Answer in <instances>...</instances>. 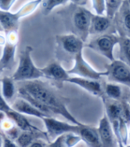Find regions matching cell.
<instances>
[{"label": "cell", "instance_id": "obj_34", "mask_svg": "<svg viewBox=\"0 0 130 147\" xmlns=\"http://www.w3.org/2000/svg\"><path fill=\"white\" fill-rule=\"evenodd\" d=\"M0 147H3V138L1 135H0Z\"/></svg>", "mask_w": 130, "mask_h": 147}, {"label": "cell", "instance_id": "obj_38", "mask_svg": "<svg viewBox=\"0 0 130 147\" xmlns=\"http://www.w3.org/2000/svg\"><path fill=\"white\" fill-rule=\"evenodd\" d=\"M0 69H4L3 67H2V65H1V62H0Z\"/></svg>", "mask_w": 130, "mask_h": 147}, {"label": "cell", "instance_id": "obj_39", "mask_svg": "<svg viewBox=\"0 0 130 147\" xmlns=\"http://www.w3.org/2000/svg\"><path fill=\"white\" fill-rule=\"evenodd\" d=\"M127 2H128V4H129V5H130V0H127Z\"/></svg>", "mask_w": 130, "mask_h": 147}, {"label": "cell", "instance_id": "obj_33", "mask_svg": "<svg viewBox=\"0 0 130 147\" xmlns=\"http://www.w3.org/2000/svg\"><path fill=\"white\" fill-rule=\"evenodd\" d=\"M71 1L75 4V5H85L87 0H71Z\"/></svg>", "mask_w": 130, "mask_h": 147}, {"label": "cell", "instance_id": "obj_25", "mask_svg": "<svg viewBox=\"0 0 130 147\" xmlns=\"http://www.w3.org/2000/svg\"><path fill=\"white\" fill-rule=\"evenodd\" d=\"M67 2V0H45L42 4V13L49 14L53 9H55L57 6L64 5Z\"/></svg>", "mask_w": 130, "mask_h": 147}, {"label": "cell", "instance_id": "obj_5", "mask_svg": "<svg viewBox=\"0 0 130 147\" xmlns=\"http://www.w3.org/2000/svg\"><path fill=\"white\" fill-rule=\"evenodd\" d=\"M120 36L114 34H104L99 36L88 45V47L98 52L99 54L103 55L110 61L114 60L113 51L116 45H119Z\"/></svg>", "mask_w": 130, "mask_h": 147}, {"label": "cell", "instance_id": "obj_32", "mask_svg": "<svg viewBox=\"0 0 130 147\" xmlns=\"http://www.w3.org/2000/svg\"><path fill=\"white\" fill-rule=\"evenodd\" d=\"M28 147H45V145L41 141H34Z\"/></svg>", "mask_w": 130, "mask_h": 147}, {"label": "cell", "instance_id": "obj_10", "mask_svg": "<svg viewBox=\"0 0 130 147\" xmlns=\"http://www.w3.org/2000/svg\"><path fill=\"white\" fill-rule=\"evenodd\" d=\"M41 71L43 77L58 82H66V81L70 77L67 71L57 61L50 63L45 67L42 68Z\"/></svg>", "mask_w": 130, "mask_h": 147}, {"label": "cell", "instance_id": "obj_27", "mask_svg": "<svg viewBox=\"0 0 130 147\" xmlns=\"http://www.w3.org/2000/svg\"><path fill=\"white\" fill-rule=\"evenodd\" d=\"M92 5L97 15H103L104 12H105L104 0H92Z\"/></svg>", "mask_w": 130, "mask_h": 147}, {"label": "cell", "instance_id": "obj_42", "mask_svg": "<svg viewBox=\"0 0 130 147\" xmlns=\"http://www.w3.org/2000/svg\"><path fill=\"white\" fill-rule=\"evenodd\" d=\"M129 105H130V103H129Z\"/></svg>", "mask_w": 130, "mask_h": 147}, {"label": "cell", "instance_id": "obj_7", "mask_svg": "<svg viewBox=\"0 0 130 147\" xmlns=\"http://www.w3.org/2000/svg\"><path fill=\"white\" fill-rule=\"evenodd\" d=\"M42 121L45 124L48 134L52 138H58L62 135H66L67 133H78L80 126L74 125L73 123L69 124L67 122H64L54 119L51 116L43 117Z\"/></svg>", "mask_w": 130, "mask_h": 147}, {"label": "cell", "instance_id": "obj_37", "mask_svg": "<svg viewBox=\"0 0 130 147\" xmlns=\"http://www.w3.org/2000/svg\"><path fill=\"white\" fill-rule=\"evenodd\" d=\"M1 31H4V30H3V28H2L1 25H0V32H1Z\"/></svg>", "mask_w": 130, "mask_h": 147}, {"label": "cell", "instance_id": "obj_40", "mask_svg": "<svg viewBox=\"0 0 130 147\" xmlns=\"http://www.w3.org/2000/svg\"><path fill=\"white\" fill-rule=\"evenodd\" d=\"M2 70H3V69H0V73H1V72H2Z\"/></svg>", "mask_w": 130, "mask_h": 147}, {"label": "cell", "instance_id": "obj_13", "mask_svg": "<svg viewBox=\"0 0 130 147\" xmlns=\"http://www.w3.org/2000/svg\"><path fill=\"white\" fill-rule=\"evenodd\" d=\"M12 107L15 112L20 113V114H26V115H30V116L34 117H38V118H43V117H48L45 114H43L41 113L39 110H37L35 107H33L32 105L25 100L24 98H20L13 101Z\"/></svg>", "mask_w": 130, "mask_h": 147}, {"label": "cell", "instance_id": "obj_29", "mask_svg": "<svg viewBox=\"0 0 130 147\" xmlns=\"http://www.w3.org/2000/svg\"><path fill=\"white\" fill-rule=\"evenodd\" d=\"M65 138H66V135H62L60 136H58V138L54 140V142H52L49 145V147H67L66 144Z\"/></svg>", "mask_w": 130, "mask_h": 147}, {"label": "cell", "instance_id": "obj_36", "mask_svg": "<svg viewBox=\"0 0 130 147\" xmlns=\"http://www.w3.org/2000/svg\"><path fill=\"white\" fill-rule=\"evenodd\" d=\"M120 147H123V144L121 142H120Z\"/></svg>", "mask_w": 130, "mask_h": 147}, {"label": "cell", "instance_id": "obj_17", "mask_svg": "<svg viewBox=\"0 0 130 147\" xmlns=\"http://www.w3.org/2000/svg\"><path fill=\"white\" fill-rule=\"evenodd\" d=\"M16 51V45L13 42L5 43L3 50V55L0 59V62L3 68H11L14 64V56Z\"/></svg>", "mask_w": 130, "mask_h": 147}, {"label": "cell", "instance_id": "obj_20", "mask_svg": "<svg viewBox=\"0 0 130 147\" xmlns=\"http://www.w3.org/2000/svg\"><path fill=\"white\" fill-rule=\"evenodd\" d=\"M5 114L10 119H12L16 123L18 127L20 129H22L23 131H36V130H37V129L33 127V126L29 123V121L23 116V114H20V113L15 112L13 109V111H11Z\"/></svg>", "mask_w": 130, "mask_h": 147}, {"label": "cell", "instance_id": "obj_28", "mask_svg": "<svg viewBox=\"0 0 130 147\" xmlns=\"http://www.w3.org/2000/svg\"><path fill=\"white\" fill-rule=\"evenodd\" d=\"M11 111H13V108L9 106V103L4 98L1 91H0V113H7Z\"/></svg>", "mask_w": 130, "mask_h": 147}, {"label": "cell", "instance_id": "obj_23", "mask_svg": "<svg viewBox=\"0 0 130 147\" xmlns=\"http://www.w3.org/2000/svg\"><path fill=\"white\" fill-rule=\"evenodd\" d=\"M106 17L112 19L120 10L123 0H104Z\"/></svg>", "mask_w": 130, "mask_h": 147}, {"label": "cell", "instance_id": "obj_31", "mask_svg": "<svg viewBox=\"0 0 130 147\" xmlns=\"http://www.w3.org/2000/svg\"><path fill=\"white\" fill-rule=\"evenodd\" d=\"M3 138V147H18V145L10 138H8L7 136H2Z\"/></svg>", "mask_w": 130, "mask_h": 147}, {"label": "cell", "instance_id": "obj_22", "mask_svg": "<svg viewBox=\"0 0 130 147\" xmlns=\"http://www.w3.org/2000/svg\"><path fill=\"white\" fill-rule=\"evenodd\" d=\"M119 45L121 47V60L130 67V37L125 36H120Z\"/></svg>", "mask_w": 130, "mask_h": 147}, {"label": "cell", "instance_id": "obj_11", "mask_svg": "<svg viewBox=\"0 0 130 147\" xmlns=\"http://www.w3.org/2000/svg\"><path fill=\"white\" fill-rule=\"evenodd\" d=\"M98 135L101 140L102 147H113L114 144V136L112 128V124L108 120L106 115L99 121V127L97 129Z\"/></svg>", "mask_w": 130, "mask_h": 147}, {"label": "cell", "instance_id": "obj_1", "mask_svg": "<svg viewBox=\"0 0 130 147\" xmlns=\"http://www.w3.org/2000/svg\"><path fill=\"white\" fill-rule=\"evenodd\" d=\"M18 93L20 98L29 102L46 116L60 114L71 123L77 126L82 125L67 110L63 98L44 82L39 80L23 82L22 85L18 88Z\"/></svg>", "mask_w": 130, "mask_h": 147}, {"label": "cell", "instance_id": "obj_6", "mask_svg": "<svg viewBox=\"0 0 130 147\" xmlns=\"http://www.w3.org/2000/svg\"><path fill=\"white\" fill-rule=\"evenodd\" d=\"M92 13L83 7H77L73 15V27L78 33V36L85 42L90 34Z\"/></svg>", "mask_w": 130, "mask_h": 147}, {"label": "cell", "instance_id": "obj_41", "mask_svg": "<svg viewBox=\"0 0 130 147\" xmlns=\"http://www.w3.org/2000/svg\"><path fill=\"white\" fill-rule=\"evenodd\" d=\"M127 147H130V145H128V146H127Z\"/></svg>", "mask_w": 130, "mask_h": 147}, {"label": "cell", "instance_id": "obj_19", "mask_svg": "<svg viewBox=\"0 0 130 147\" xmlns=\"http://www.w3.org/2000/svg\"><path fill=\"white\" fill-rule=\"evenodd\" d=\"M104 96L107 98L121 101V98L123 97V90L120 84L113 82L105 83L104 88Z\"/></svg>", "mask_w": 130, "mask_h": 147}, {"label": "cell", "instance_id": "obj_21", "mask_svg": "<svg viewBox=\"0 0 130 147\" xmlns=\"http://www.w3.org/2000/svg\"><path fill=\"white\" fill-rule=\"evenodd\" d=\"M119 11L121 13V26L127 33V36H125L130 37V5L127 2V0L122 3Z\"/></svg>", "mask_w": 130, "mask_h": 147}, {"label": "cell", "instance_id": "obj_18", "mask_svg": "<svg viewBox=\"0 0 130 147\" xmlns=\"http://www.w3.org/2000/svg\"><path fill=\"white\" fill-rule=\"evenodd\" d=\"M1 93L4 98L9 103L13 100L16 93L14 81L12 77H4L1 80Z\"/></svg>", "mask_w": 130, "mask_h": 147}, {"label": "cell", "instance_id": "obj_14", "mask_svg": "<svg viewBox=\"0 0 130 147\" xmlns=\"http://www.w3.org/2000/svg\"><path fill=\"white\" fill-rule=\"evenodd\" d=\"M20 16L18 13H13L0 10V25L6 33H15L19 27Z\"/></svg>", "mask_w": 130, "mask_h": 147}, {"label": "cell", "instance_id": "obj_12", "mask_svg": "<svg viewBox=\"0 0 130 147\" xmlns=\"http://www.w3.org/2000/svg\"><path fill=\"white\" fill-rule=\"evenodd\" d=\"M78 134L80 135V138L90 147H102L97 129L82 124L79 128Z\"/></svg>", "mask_w": 130, "mask_h": 147}, {"label": "cell", "instance_id": "obj_9", "mask_svg": "<svg viewBox=\"0 0 130 147\" xmlns=\"http://www.w3.org/2000/svg\"><path fill=\"white\" fill-rule=\"evenodd\" d=\"M66 82H69L77 85L94 96L102 97L104 95L103 86L98 80H91V79L82 78L77 76H70L66 81Z\"/></svg>", "mask_w": 130, "mask_h": 147}, {"label": "cell", "instance_id": "obj_26", "mask_svg": "<svg viewBox=\"0 0 130 147\" xmlns=\"http://www.w3.org/2000/svg\"><path fill=\"white\" fill-rule=\"evenodd\" d=\"M121 119L126 123H130V105L125 101L121 100Z\"/></svg>", "mask_w": 130, "mask_h": 147}, {"label": "cell", "instance_id": "obj_24", "mask_svg": "<svg viewBox=\"0 0 130 147\" xmlns=\"http://www.w3.org/2000/svg\"><path fill=\"white\" fill-rule=\"evenodd\" d=\"M34 131H23L21 132L16 139L17 145L20 147H28L35 141L33 135Z\"/></svg>", "mask_w": 130, "mask_h": 147}, {"label": "cell", "instance_id": "obj_35", "mask_svg": "<svg viewBox=\"0 0 130 147\" xmlns=\"http://www.w3.org/2000/svg\"><path fill=\"white\" fill-rule=\"evenodd\" d=\"M127 138H128V139H129V141H130V129H129V132H128V134H127Z\"/></svg>", "mask_w": 130, "mask_h": 147}, {"label": "cell", "instance_id": "obj_2", "mask_svg": "<svg viewBox=\"0 0 130 147\" xmlns=\"http://www.w3.org/2000/svg\"><path fill=\"white\" fill-rule=\"evenodd\" d=\"M31 46H26L20 55L19 65L13 73L12 78L14 82H28L39 80L42 76L41 68H38L32 59Z\"/></svg>", "mask_w": 130, "mask_h": 147}, {"label": "cell", "instance_id": "obj_3", "mask_svg": "<svg viewBox=\"0 0 130 147\" xmlns=\"http://www.w3.org/2000/svg\"><path fill=\"white\" fill-rule=\"evenodd\" d=\"M67 73L69 76H75L77 77L87 78L91 80H98L103 76H107V72L105 71H97L92 67L88 62L85 60L82 55V51L79 52L74 56V65L72 69L68 70Z\"/></svg>", "mask_w": 130, "mask_h": 147}, {"label": "cell", "instance_id": "obj_15", "mask_svg": "<svg viewBox=\"0 0 130 147\" xmlns=\"http://www.w3.org/2000/svg\"><path fill=\"white\" fill-rule=\"evenodd\" d=\"M101 98H103V101L104 103L105 111H106L105 115L108 118V120L110 121V122L121 119V101L107 98L104 95Z\"/></svg>", "mask_w": 130, "mask_h": 147}, {"label": "cell", "instance_id": "obj_4", "mask_svg": "<svg viewBox=\"0 0 130 147\" xmlns=\"http://www.w3.org/2000/svg\"><path fill=\"white\" fill-rule=\"evenodd\" d=\"M107 78L110 82L130 89V67L121 59H114L106 66Z\"/></svg>", "mask_w": 130, "mask_h": 147}, {"label": "cell", "instance_id": "obj_30", "mask_svg": "<svg viewBox=\"0 0 130 147\" xmlns=\"http://www.w3.org/2000/svg\"><path fill=\"white\" fill-rule=\"evenodd\" d=\"M16 0H0V10L9 12Z\"/></svg>", "mask_w": 130, "mask_h": 147}, {"label": "cell", "instance_id": "obj_16", "mask_svg": "<svg viewBox=\"0 0 130 147\" xmlns=\"http://www.w3.org/2000/svg\"><path fill=\"white\" fill-rule=\"evenodd\" d=\"M111 19L103 15H94L92 14L90 34H101L105 31L111 26Z\"/></svg>", "mask_w": 130, "mask_h": 147}, {"label": "cell", "instance_id": "obj_8", "mask_svg": "<svg viewBox=\"0 0 130 147\" xmlns=\"http://www.w3.org/2000/svg\"><path fill=\"white\" fill-rule=\"evenodd\" d=\"M57 40L59 43L61 48L69 54L75 56L79 52L82 51L84 42L77 35L68 34L58 36Z\"/></svg>", "mask_w": 130, "mask_h": 147}]
</instances>
